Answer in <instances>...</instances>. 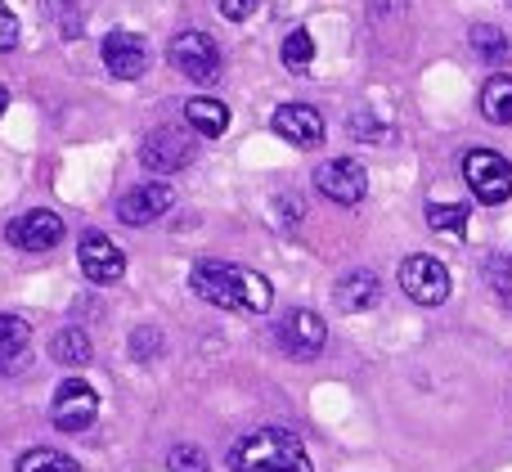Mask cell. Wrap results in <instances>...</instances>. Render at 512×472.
<instances>
[{
    "instance_id": "7402d4cb",
    "label": "cell",
    "mask_w": 512,
    "mask_h": 472,
    "mask_svg": "<svg viewBox=\"0 0 512 472\" xmlns=\"http://www.w3.org/2000/svg\"><path fill=\"white\" fill-rule=\"evenodd\" d=\"M427 225H432L436 234L463 239V234H468V203H432L427 207Z\"/></svg>"
},
{
    "instance_id": "9c48e42d",
    "label": "cell",
    "mask_w": 512,
    "mask_h": 472,
    "mask_svg": "<svg viewBox=\"0 0 512 472\" xmlns=\"http://www.w3.org/2000/svg\"><path fill=\"white\" fill-rule=\"evenodd\" d=\"M77 266H81V275L90 279V284H117V279L126 275V257H122V248H117L108 234H99V230H86L77 239Z\"/></svg>"
},
{
    "instance_id": "83f0119b",
    "label": "cell",
    "mask_w": 512,
    "mask_h": 472,
    "mask_svg": "<svg viewBox=\"0 0 512 472\" xmlns=\"http://www.w3.org/2000/svg\"><path fill=\"white\" fill-rule=\"evenodd\" d=\"M167 468L171 472H212V464H207V455L198 446H171V455H167Z\"/></svg>"
},
{
    "instance_id": "6da1fadb",
    "label": "cell",
    "mask_w": 512,
    "mask_h": 472,
    "mask_svg": "<svg viewBox=\"0 0 512 472\" xmlns=\"http://www.w3.org/2000/svg\"><path fill=\"white\" fill-rule=\"evenodd\" d=\"M189 288H194L198 297H203L207 306H216V311H270L274 302V288L265 275H256L248 266H234V261H198L194 270H189Z\"/></svg>"
},
{
    "instance_id": "f546056e",
    "label": "cell",
    "mask_w": 512,
    "mask_h": 472,
    "mask_svg": "<svg viewBox=\"0 0 512 472\" xmlns=\"http://www.w3.org/2000/svg\"><path fill=\"white\" fill-rule=\"evenodd\" d=\"M274 203H279V207H274V212H283V216H288V225H297V221H301V212H306V203H301V194H283V198H274Z\"/></svg>"
},
{
    "instance_id": "e0dca14e",
    "label": "cell",
    "mask_w": 512,
    "mask_h": 472,
    "mask_svg": "<svg viewBox=\"0 0 512 472\" xmlns=\"http://www.w3.org/2000/svg\"><path fill=\"white\" fill-rule=\"evenodd\" d=\"M27 342H32V324L18 320V315H0V369L27 365L32 360Z\"/></svg>"
},
{
    "instance_id": "d6986e66",
    "label": "cell",
    "mask_w": 512,
    "mask_h": 472,
    "mask_svg": "<svg viewBox=\"0 0 512 472\" xmlns=\"http://www.w3.org/2000/svg\"><path fill=\"white\" fill-rule=\"evenodd\" d=\"M50 356L59 360L63 369H86L90 360H95V347H90V338L81 329H59L50 342Z\"/></svg>"
},
{
    "instance_id": "5bb4252c",
    "label": "cell",
    "mask_w": 512,
    "mask_h": 472,
    "mask_svg": "<svg viewBox=\"0 0 512 472\" xmlns=\"http://www.w3.org/2000/svg\"><path fill=\"white\" fill-rule=\"evenodd\" d=\"M171 212V189L167 185H135L122 194V203H117V221L122 225H153L162 221V216Z\"/></svg>"
},
{
    "instance_id": "277c9868",
    "label": "cell",
    "mask_w": 512,
    "mask_h": 472,
    "mask_svg": "<svg viewBox=\"0 0 512 472\" xmlns=\"http://www.w3.org/2000/svg\"><path fill=\"white\" fill-rule=\"evenodd\" d=\"M198 158V135L176 131V126H158L140 140V167H149L153 176H176V171L194 167Z\"/></svg>"
},
{
    "instance_id": "1f68e13d",
    "label": "cell",
    "mask_w": 512,
    "mask_h": 472,
    "mask_svg": "<svg viewBox=\"0 0 512 472\" xmlns=\"http://www.w3.org/2000/svg\"><path fill=\"white\" fill-rule=\"evenodd\" d=\"M5 108H9V90L0 86V117H5Z\"/></svg>"
},
{
    "instance_id": "484cf974",
    "label": "cell",
    "mask_w": 512,
    "mask_h": 472,
    "mask_svg": "<svg viewBox=\"0 0 512 472\" xmlns=\"http://www.w3.org/2000/svg\"><path fill=\"white\" fill-rule=\"evenodd\" d=\"M162 329H153V324H140V329H131V360H158L162 356Z\"/></svg>"
},
{
    "instance_id": "44dd1931",
    "label": "cell",
    "mask_w": 512,
    "mask_h": 472,
    "mask_svg": "<svg viewBox=\"0 0 512 472\" xmlns=\"http://www.w3.org/2000/svg\"><path fill=\"white\" fill-rule=\"evenodd\" d=\"M14 472H81V464L72 455L50 450V446H36V450H23V455H18Z\"/></svg>"
},
{
    "instance_id": "f1b7e54d",
    "label": "cell",
    "mask_w": 512,
    "mask_h": 472,
    "mask_svg": "<svg viewBox=\"0 0 512 472\" xmlns=\"http://www.w3.org/2000/svg\"><path fill=\"white\" fill-rule=\"evenodd\" d=\"M18 45V18H14V9L0 0V50H14Z\"/></svg>"
},
{
    "instance_id": "8fae6325",
    "label": "cell",
    "mask_w": 512,
    "mask_h": 472,
    "mask_svg": "<svg viewBox=\"0 0 512 472\" xmlns=\"http://www.w3.org/2000/svg\"><path fill=\"white\" fill-rule=\"evenodd\" d=\"M315 189L324 198H333V203L355 207V203H364V194H369V176H364V167L355 158H328L324 167L315 171Z\"/></svg>"
},
{
    "instance_id": "ac0fdd59",
    "label": "cell",
    "mask_w": 512,
    "mask_h": 472,
    "mask_svg": "<svg viewBox=\"0 0 512 472\" xmlns=\"http://www.w3.org/2000/svg\"><path fill=\"white\" fill-rule=\"evenodd\" d=\"M481 113L495 126H512V77L508 72H495V77L481 86Z\"/></svg>"
},
{
    "instance_id": "7a4b0ae2",
    "label": "cell",
    "mask_w": 512,
    "mask_h": 472,
    "mask_svg": "<svg viewBox=\"0 0 512 472\" xmlns=\"http://www.w3.org/2000/svg\"><path fill=\"white\" fill-rule=\"evenodd\" d=\"M234 472H315L306 446L288 428H252L230 446Z\"/></svg>"
},
{
    "instance_id": "30bf717a",
    "label": "cell",
    "mask_w": 512,
    "mask_h": 472,
    "mask_svg": "<svg viewBox=\"0 0 512 472\" xmlns=\"http://www.w3.org/2000/svg\"><path fill=\"white\" fill-rule=\"evenodd\" d=\"M270 131L279 135V140H288L292 149H319V144L328 140L324 113L310 104H279L270 117Z\"/></svg>"
},
{
    "instance_id": "4316f807",
    "label": "cell",
    "mask_w": 512,
    "mask_h": 472,
    "mask_svg": "<svg viewBox=\"0 0 512 472\" xmlns=\"http://www.w3.org/2000/svg\"><path fill=\"white\" fill-rule=\"evenodd\" d=\"M486 284L499 293V302L512 311V261L508 257H486Z\"/></svg>"
},
{
    "instance_id": "4dcf8cb0",
    "label": "cell",
    "mask_w": 512,
    "mask_h": 472,
    "mask_svg": "<svg viewBox=\"0 0 512 472\" xmlns=\"http://www.w3.org/2000/svg\"><path fill=\"white\" fill-rule=\"evenodd\" d=\"M256 5H261V0H221V14L234 18V23H243V18H248Z\"/></svg>"
},
{
    "instance_id": "ffe728a7",
    "label": "cell",
    "mask_w": 512,
    "mask_h": 472,
    "mask_svg": "<svg viewBox=\"0 0 512 472\" xmlns=\"http://www.w3.org/2000/svg\"><path fill=\"white\" fill-rule=\"evenodd\" d=\"M468 41H472V50H477V59H486V63H508L512 59V41L499 32L495 23H477L468 32Z\"/></svg>"
},
{
    "instance_id": "603a6c76",
    "label": "cell",
    "mask_w": 512,
    "mask_h": 472,
    "mask_svg": "<svg viewBox=\"0 0 512 472\" xmlns=\"http://www.w3.org/2000/svg\"><path fill=\"white\" fill-rule=\"evenodd\" d=\"M279 59L288 63L292 72H310V63H315V36H310L306 27H292V32L283 36Z\"/></svg>"
},
{
    "instance_id": "7c38bea8",
    "label": "cell",
    "mask_w": 512,
    "mask_h": 472,
    "mask_svg": "<svg viewBox=\"0 0 512 472\" xmlns=\"http://www.w3.org/2000/svg\"><path fill=\"white\" fill-rule=\"evenodd\" d=\"M5 239H9V248H18V252H50L54 243L63 239V221L54 212H45V207H32V212L14 216V221L5 225Z\"/></svg>"
},
{
    "instance_id": "2e32d148",
    "label": "cell",
    "mask_w": 512,
    "mask_h": 472,
    "mask_svg": "<svg viewBox=\"0 0 512 472\" xmlns=\"http://www.w3.org/2000/svg\"><path fill=\"white\" fill-rule=\"evenodd\" d=\"M185 122H189V131L207 135V140H221V135L230 131V108L212 95H198L185 104Z\"/></svg>"
},
{
    "instance_id": "ba28073f",
    "label": "cell",
    "mask_w": 512,
    "mask_h": 472,
    "mask_svg": "<svg viewBox=\"0 0 512 472\" xmlns=\"http://www.w3.org/2000/svg\"><path fill=\"white\" fill-rule=\"evenodd\" d=\"M324 342H328V324L306 306H292L279 320V329H274V347L292 360H315L324 351Z\"/></svg>"
},
{
    "instance_id": "5b68a950",
    "label": "cell",
    "mask_w": 512,
    "mask_h": 472,
    "mask_svg": "<svg viewBox=\"0 0 512 472\" xmlns=\"http://www.w3.org/2000/svg\"><path fill=\"white\" fill-rule=\"evenodd\" d=\"M463 180H468V189L477 194V203L499 207L512 198V162L495 149H472L468 158H463Z\"/></svg>"
},
{
    "instance_id": "cb8c5ba5",
    "label": "cell",
    "mask_w": 512,
    "mask_h": 472,
    "mask_svg": "<svg viewBox=\"0 0 512 472\" xmlns=\"http://www.w3.org/2000/svg\"><path fill=\"white\" fill-rule=\"evenodd\" d=\"M45 9L54 14V27H59L63 41H77V36H81V9H77V0H45Z\"/></svg>"
},
{
    "instance_id": "d4e9b609",
    "label": "cell",
    "mask_w": 512,
    "mask_h": 472,
    "mask_svg": "<svg viewBox=\"0 0 512 472\" xmlns=\"http://www.w3.org/2000/svg\"><path fill=\"white\" fill-rule=\"evenodd\" d=\"M346 131H351L355 140H364V144H387V140H391L387 126H382L378 117H369L364 108H355V113L346 117Z\"/></svg>"
},
{
    "instance_id": "3957f363",
    "label": "cell",
    "mask_w": 512,
    "mask_h": 472,
    "mask_svg": "<svg viewBox=\"0 0 512 472\" xmlns=\"http://www.w3.org/2000/svg\"><path fill=\"white\" fill-rule=\"evenodd\" d=\"M167 59L176 63V72H185V77H189V81H198V86H212V81L221 77V68H225L216 36L198 32V27H185V32L171 36Z\"/></svg>"
},
{
    "instance_id": "8992f818",
    "label": "cell",
    "mask_w": 512,
    "mask_h": 472,
    "mask_svg": "<svg viewBox=\"0 0 512 472\" xmlns=\"http://www.w3.org/2000/svg\"><path fill=\"white\" fill-rule=\"evenodd\" d=\"M400 288H405V297L418 306H441L445 297H450L454 279H450V270H445V261L427 257V252H414V257L400 261Z\"/></svg>"
},
{
    "instance_id": "9a60e30c",
    "label": "cell",
    "mask_w": 512,
    "mask_h": 472,
    "mask_svg": "<svg viewBox=\"0 0 512 472\" xmlns=\"http://www.w3.org/2000/svg\"><path fill=\"white\" fill-rule=\"evenodd\" d=\"M382 297V279L373 275V270H351V275H342L333 284V302L342 306L346 315H364L373 311Z\"/></svg>"
},
{
    "instance_id": "52a82bcc",
    "label": "cell",
    "mask_w": 512,
    "mask_h": 472,
    "mask_svg": "<svg viewBox=\"0 0 512 472\" xmlns=\"http://www.w3.org/2000/svg\"><path fill=\"white\" fill-rule=\"evenodd\" d=\"M95 419H99V392L86 378H63V383L54 387L50 423L59 432H86Z\"/></svg>"
},
{
    "instance_id": "4fadbf2b",
    "label": "cell",
    "mask_w": 512,
    "mask_h": 472,
    "mask_svg": "<svg viewBox=\"0 0 512 472\" xmlns=\"http://www.w3.org/2000/svg\"><path fill=\"white\" fill-rule=\"evenodd\" d=\"M99 54H104L108 77H117V81H140L149 72V45L135 32H108Z\"/></svg>"
}]
</instances>
